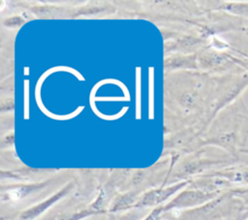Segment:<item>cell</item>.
<instances>
[{"mask_svg": "<svg viewBox=\"0 0 248 220\" xmlns=\"http://www.w3.org/2000/svg\"><path fill=\"white\" fill-rule=\"evenodd\" d=\"M220 177L226 179L231 185L240 188H248V167H232L219 173Z\"/></svg>", "mask_w": 248, "mask_h": 220, "instance_id": "cell-1", "label": "cell"}, {"mask_svg": "<svg viewBox=\"0 0 248 220\" xmlns=\"http://www.w3.org/2000/svg\"><path fill=\"white\" fill-rule=\"evenodd\" d=\"M223 9L234 16L248 19V1H230L226 2Z\"/></svg>", "mask_w": 248, "mask_h": 220, "instance_id": "cell-2", "label": "cell"}, {"mask_svg": "<svg viewBox=\"0 0 248 220\" xmlns=\"http://www.w3.org/2000/svg\"><path fill=\"white\" fill-rule=\"evenodd\" d=\"M241 30H242L244 33H246V34L248 35V21L245 22L244 25L241 26Z\"/></svg>", "mask_w": 248, "mask_h": 220, "instance_id": "cell-3", "label": "cell"}, {"mask_svg": "<svg viewBox=\"0 0 248 220\" xmlns=\"http://www.w3.org/2000/svg\"><path fill=\"white\" fill-rule=\"evenodd\" d=\"M240 152H242V153H247V154H248V147H247V148H240Z\"/></svg>", "mask_w": 248, "mask_h": 220, "instance_id": "cell-4", "label": "cell"}, {"mask_svg": "<svg viewBox=\"0 0 248 220\" xmlns=\"http://www.w3.org/2000/svg\"><path fill=\"white\" fill-rule=\"evenodd\" d=\"M245 119L248 121V109L246 108V116H245Z\"/></svg>", "mask_w": 248, "mask_h": 220, "instance_id": "cell-5", "label": "cell"}, {"mask_svg": "<svg viewBox=\"0 0 248 220\" xmlns=\"http://www.w3.org/2000/svg\"><path fill=\"white\" fill-rule=\"evenodd\" d=\"M246 73H248V66H247V68H246Z\"/></svg>", "mask_w": 248, "mask_h": 220, "instance_id": "cell-6", "label": "cell"}, {"mask_svg": "<svg viewBox=\"0 0 248 220\" xmlns=\"http://www.w3.org/2000/svg\"><path fill=\"white\" fill-rule=\"evenodd\" d=\"M244 220H248V218H246V219H244Z\"/></svg>", "mask_w": 248, "mask_h": 220, "instance_id": "cell-7", "label": "cell"}, {"mask_svg": "<svg viewBox=\"0 0 248 220\" xmlns=\"http://www.w3.org/2000/svg\"><path fill=\"white\" fill-rule=\"evenodd\" d=\"M247 207H248V202H247Z\"/></svg>", "mask_w": 248, "mask_h": 220, "instance_id": "cell-8", "label": "cell"}]
</instances>
